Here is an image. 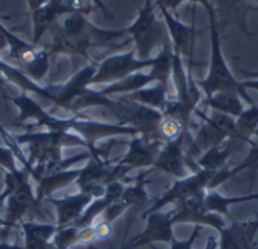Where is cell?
Segmentation results:
<instances>
[{
  "instance_id": "obj_8",
  "label": "cell",
  "mask_w": 258,
  "mask_h": 249,
  "mask_svg": "<svg viewBox=\"0 0 258 249\" xmlns=\"http://www.w3.org/2000/svg\"><path fill=\"white\" fill-rule=\"evenodd\" d=\"M97 73V62H89L77 73H74L67 82L59 85H48L42 88V98L53 103L57 109L76 115V106L79 100L91 89V80Z\"/></svg>"
},
{
  "instance_id": "obj_34",
  "label": "cell",
  "mask_w": 258,
  "mask_h": 249,
  "mask_svg": "<svg viewBox=\"0 0 258 249\" xmlns=\"http://www.w3.org/2000/svg\"><path fill=\"white\" fill-rule=\"evenodd\" d=\"M255 2H258V0H255Z\"/></svg>"
},
{
  "instance_id": "obj_11",
  "label": "cell",
  "mask_w": 258,
  "mask_h": 249,
  "mask_svg": "<svg viewBox=\"0 0 258 249\" xmlns=\"http://www.w3.org/2000/svg\"><path fill=\"white\" fill-rule=\"evenodd\" d=\"M80 9H92V8H80L71 0H50L39 9L30 12L32 14V24H33V36L32 44L38 45L44 36L51 30V27L59 23V18H63L65 15L80 11Z\"/></svg>"
},
{
  "instance_id": "obj_6",
  "label": "cell",
  "mask_w": 258,
  "mask_h": 249,
  "mask_svg": "<svg viewBox=\"0 0 258 249\" xmlns=\"http://www.w3.org/2000/svg\"><path fill=\"white\" fill-rule=\"evenodd\" d=\"M104 110L115 116L118 124L135 129L138 135L145 138L147 141L163 142L159 133V124L163 118V113L160 110L127 100L124 97L116 101L113 100L112 104Z\"/></svg>"
},
{
  "instance_id": "obj_26",
  "label": "cell",
  "mask_w": 258,
  "mask_h": 249,
  "mask_svg": "<svg viewBox=\"0 0 258 249\" xmlns=\"http://www.w3.org/2000/svg\"><path fill=\"white\" fill-rule=\"evenodd\" d=\"M184 2H187V0H156L157 5L165 6V8H166L168 11H171L172 14H175V12L178 11V8H180Z\"/></svg>"
},
{
  "instance_id": "obj_2",
  "label": "cell",
  "mask_w": 258,
  "mask_h": 249,
  "mask_svg": "<svg viewBox=\"0 0 258 249\" xmlns=\"http://www.w3.org/2000/svg\"><path fill=\"white\" fill-rule=\"evenodd\" d=\"M92 9H80L63 17V21L56 23L50 33V44L45 47L50 54L82 56L89 59L94 48L112 47L116 41L127 36L125 29L106 30L94 26L88 20Z\"/></svg>"
},
{
  "instance_id": "obj_5",
  "label": "cell",
  "mask_w": 258,
  "mask_h": 249,
  "mask_svg": "<svg viewBox=\"0 0 258 249\" xmlns=\"http://www.w3.org/2000/svg\"><path fill=\"white\" fill-rule=\"evenodd\" d=\"M156 0H145L142 6H138V15L135 21L125 27L127 35L135 42V50L139 59H150L151 51L156 47L171 45V38L163 18L156 15Z\"/></svg>"
},
{
  "instance_id": "obj_16",
  "label": "cell",
  "mask_w": 258,
  "mask_h": 249,
  "mask_svg": "<svg viewBox=\"0 0 258 249\" xmlns=\"http://www.w3.org/2000/svg\"><path fill=\"white\" fill-rule=\"evenodd\" d=\"M216 171H210V169H200L198 172H195L192 177H184L183 180H178L168 192L166 195L160 200V203L156 207H160L169 201L174 200H180V198H186L190 197L194 194H200L206 186H210V181L213 178Z\"/></svg>"
},
{
  "instance_id": "obj_21",
  "label": "cell",
  "mask_w": 258,
  "mask_h": 249,
  "mask_svg": "<svg viewBox=\"0 0 258 249\" xmlns=\"http://www.w3.org/2000/svg\"><path fill=\"white\" fill-rule=\"evenodd\" d=\"M168 88H165L163 85L157 83L156 86H145L136 92H132V94H127L124 98L127 100H132V101H136V103H141V104H145V106H150L153 109H157V110H163L166 103H168Z\"/></svg>"
},
{
  "instance_id": "obj_28",
  "label": "cell",
  "mask_w": 258,
  "mask_h": 249,
  "mask_svg": "<svg viewBox=\"0 0 258 249\" xmlns=\"http://www.w3.org/2000/svg\"><path fill=\"white\" fill-rule=\"evenodd\" d=\"M242 86L246 89H254V91H258V79H249V80H243L242 82Z\"/></svg>"
},
{
  "instance_id": "obj_32",
  "label": "cell",
  "mask_w": 258,
  "mask_h": 249,
  "mask_svg": "<svg viewBox=\"0 0 258 249\" xmlns=\"http://www.w3.org/2000/svg\"><path fill=\"white\" fill-rule=\"evenodd\" d=\"M254 136L257 138V142H255V144H258V127H257V130H255V133H254Z\"/></svg>"
},
{
  "instance_id": "obj_18",
  "label": "cell",
  "mask_w": 258,
  "mask_h": 249,
  "mask_svg": "<svg viewBox=\"0 0 258 249\" xmlns=\"http://www.w3.org/2000/svg\"><path fill=\"white\" fill-rule=\"evenodd\" d=\"M242 141L239 138H230L224 144L216 145L206 151L203 156L197 159V165L200 169H210V171H219L222 165L233 156V153L239 151L242 148Z\"/></svg>"
},
{
  "instance_id": "obj_1",
  "label": "cell",
  "mask_w": 258,
  "mask_h": 249,
  "mask_svg": "<svg viewBox=\"0 0 258 249\" xmlns=\"http://www.w3.org/2000/svg\"><path fill=\"white\" fill-rule=\"evenodd\" d=\"M8 100L12 101L18 107V116L14 119L15 126H23L27 119H33V124L24 126L27 132L44 129V130L76 133L86 141L88 151H92L94 148H97L95 144L101 139L119 136V135H130V136L138 135L135 129L121 126V124H107V122H98V121H91V119H80L77 116L62 118V116L53 115L26 92H21L20 95L8 97Z\"/></svg>"
},
{
  "instance_id": "obj_10",
  "label": "cell",
  "mask_w": 258,
  "mask_h": 249,
  "mask_svg": "<svg viewBox=\"0 0 258 249\" xmlns=\"http://www.w3.org/2000/svg\"><path fill=\"white\" fill-rule=\"evenodd\" d=\"M157 5V3H156ZM159 11L162 12V18L168 27V33L171 38V45L174 53H177L178 56L186 57L187 59V68H192L194 64V48H195V41L200 32H203V29H198L195 24H186L181 20H178V17L175 14H172L171 11H168L165 6L157 5Z\"/></svg>"
},
{
  "instance_id": "obj_27",
  "label": "cell",
  "mask_w": 258,
  "mask_h": 249,
  "mask_svg": "<svg viewBox=\"0 0 258 249\" xmlns=\"http://www.w3.org/2000/svg\"><path fill=\"white\" fill-rule=\"evenodd\" d=\"M26 2H27V5H29L30 12H33V11L39 9L41 6H44L45 3H48L50 0H26Z\"/></svg>"
},
{
  "instance_id": "obj_7",
  "label": "cell",
  "mask_w": 258,
  "mask_h": 249,
  "mask_svg": "<svg viewBox=\"0 0 258 249\" xmlns=\"http://www.w3.org/2000/svg\"><path fill=\"white\" fill-rule=\"evenodd\" d=\"M195 115L201 116L204 124L201 129L197 132L195 139L190 141L187 151H186V159L195 160V157L203 156L206 151L210 148L224 144L230 138H237V127H236V119L230 115L221 113L213 110L212 115H206L200 109L195 110Z\"/></svg>"
},
{
  "instance_id": "obj_22",
  "label": "cell",
  "mask_w": 258,
  "mask_h": 249,
  "mask_svg": "<svg viewBox=\"0 0 258 249\" xmlns=\"http://www.w3.org/2000/svg\"><path fill=\"white\" fill-rule=\"evenodd\" d=\"M172 67H174V50L172 45H166L160 48L157 56H154V64L150 73L157 83L169 89V80L172 79Z\"/></svg>"
},
{
  "instance_id": "obj_4",
  "label": "cell",
  "mask_w": 258,
  "mask_h": 249,
  "mask_svg": "<svg viewBox=\"0 0 258 249\" xmlns=\"http://www.w3.org/2000/svg\"><path fill=\"white\" fill-rule=\"evenodd\" d=\"M210 20V45H212V53H210V65H209V74L206 76L204 80H198L197 85L201 89L206 97H212L219 92H240L243 98L249 103V106L254 104L252 98L245 92V88L242 86V82H239L230 65L225 60L224 51H222V42H221V32L218 27L216 21V14L215 8L206 11Z\"/></svg>"
},
{
  "instance_id": "obj_17",
  "label": "cell",
  "mask_w": 258,
  "mask_h": 249,
  "mask_svg": "<svg viewBox=\"0 0 258 249\" xmlns=\"http://www.w3.org/2000/svg\"><path fill=\"white\" fill-rule=\"evenodd\" d=\"M80 174L79 169H62V171H54L51 174L42 175L39 180H36V198L39 203L44 200L53 197L54 192L65 189L67 186L76 183L77 177Z\"/></svg>"
},
{
  "instance_id": "obj_29",
  "label": "cell",
  "mask_w": 258,
  "mask_h": 249,
  "mask_svg": "<svg viewBox=\"0 0 258 249\" xmlns=\"http://www.w3.org/2000/svg\"><path fill=\"white\" fill-rule=\"evenodd\" d=\"M187 2H190V3H195V5H201L206 11H209V9H212L213 8V3H212V0H187Z\"/></svg>"
},
{
  "instance_id": "obj_25",
  "label": "cell",
  "mask_w": 258,
  "mask_h": 249,
  "mask_svg": "<svg viewBox=\"0 0 258 249\" xmlns=\"http://www.w3.org/2000/svg\"><path fill=\"white\" fill-rule=\"evenodd\" d=\"M71 2L76 3V5L80 6V8H92V6H95V8H98L104 15L112 17V12L109 11V8L104 5L103 0H71Z\"/></svg>"
},
{
  "instance_id": "obj_12",
  "label": "cell",
  "mask_w": 258,
  "mask_h": 249,
  "mask_svg": "<svg viewBox=\"0 0 258 249\" xmlns=\"http://www.w3.org/2000/svg\"><path fill=\"white\" fill-rule=\"evenodd\" d=\"M127 145H128L127 154L116 162V165L122 171V175H125L135 168L153 166L165 144L159 141H147L145 138L138 135L133 136V139L127 142Z\"/></svg>"
},
{
  "instance_id": "obj_31",
  "label": "cell",
  "mask_w": 258,
  "mask_h": 249,
  "mask_svg": "<svg viewBox=\"0 0 258 249\" xmlns=\"http://www.w3.org/2000/svg\"><path fill=\"white\" fill-rule=\"evenodd\" d=\"M6 198H8V189L5 188V189L0 192V207L6 203Z\"/></svg>"
},
{
  "instance_id": "obj_20",
  "label": "cell",
  "mask_w": 258,
  "mask_h": 249,
  "mask_svg": "<svg viewBox=\"0 0 258 249\" xmlns=\"http://www.w3.org/2000/svg\"><path fill=\"white\" fill-rule=\"evenodd\" d=\"M151 82H156L154 77L151 76V73H135L119 82H115V83H110V85H106L104 88L98 89V92L104 97H110L113 94H132V92H136L145 86H148Z\"/></svg>"
},
{
  "instance_id": "obj_14",
  "label": "cell",
  "mask_w": 258,
  "mask_h": 249,
  "mask_svg": "<svg viewBox=\"0 0 258 249\" xmlns=\"http://www.w3.org/2000/svg\"><path fill=\"white\" fill-rule=\"evenodd\" d=\"M186 141L190 142V136H181L177 141L166 142L162 147L153 168L174 177H186L189 169L186 165V153L183 151Z\"/></svg>"
},
{
  "instance_id": "obj_33",
  "label": "cell",
  "mask_w": 258,
  "mask_h": 249,
  "mask_svg": "<svg viewBox=\"0 0 258 249\" xmlns=\"http://www.w3.org/2000/svg\"><path fill=\"white\" fill-rule=\"evenodd\" d=\"M249 198H258V195H254V197H249Z\"/></svg>"
},
{
  "instance_id": "obj_9",
  "label": "cell",
  "mask_w": 258,
  "mask_h": 249,
  "mask_svg": "<svg viewBox=\"0 0 258 249\" xmlns=\"http://www.w3.org/2000/svg\"><path fill=\"white\" fill-rule=\"evenodd\" d=\"M153 64H154V57L139 59L136 56V50L110 54L97 64V73L91 80V86H97L103 83L110 85L119 82L135 73L142 71L144 68H151Z\"/></svg>"
},
{
  "instance_id": "obj_3",
  "label": "cell",
  "mask_w": 258,
  "mask_h": 249,
  "mask_svg": "<svg viewBox=\"0 0 258 249\" xmlns=\"http://www.w3.org/2000/svg\"><path fill=\"white\" fill-rule=\"evenodd\" d=\"M5 188L8 189V198L5 203L3 225L0 228L2 242H6L11 230L41 204L36 198V191L30 184V174L24 168H18V165L5 171Z\"/></svg>"
},
{
  "instance_id": "obj_13",
  "label": "cell",
  "mask_w": 258,
  "mask_h": 249,
  "mask_svg": "<svg viewBox=\"0 0 258 249\" xmlns=\"http://www.w3.org/2000/svg\"><path fill=\"white\" fill-rule=\"evenodd\" d=\"M212 3L221 33L230 26H237L242 33L252 36L248 29L246 18L254 11V8L248 3V0H212Z\"/></svg>"
},
{
  "instance_id": "obj_23",
  "label": "cell",
  "mask_w": 258,
  "mask_h": 249,
  "mask_svg": "<svg viewBox=\"0 0 258 249\" xmlns=\"http://www.w3.org/2000/svg\"><path fill=\"white\" fill-rule=\"evenodd\" d=\"M236 127H237V138L243 144H251V147L255 145L251 138L254 136L258 127V107L255 104L249 106V109H245L237 118H236Z\"/></svg>"
},
{
  "instance_id": "obj_24",
  "label": "cell",
  "mask_w": 258,
  "mask_h": 249,
  "mask_svg": "<svg viewBox=\"0 0 258 249\" xmlns=\"http://www.w3.org/2000/svg\"><path fill=\"white\" fill-rule=\"evenodd\" d=\"M159 133H160V138L165 144L177 141L181 136H190V133L184 129V126L178 119L169 118V116L162 118V121L159 124Z\"/></svg>"
},
{
  "instance_id": "obj_15",
  "label": "cell",
  "mask_w": 258,
  "mask_h": 249,
  "mask_svg": "<svg viewBox=\"0 0 258 249\" xmlns=\"http://www.w3.org/2000/svg\"><path fill=\"white\" fill-rule=\"evenodd\" d=\"M94 197L86 192H79L76 195L63 198H47V201L56 209V225L57 228L73 225L85 212V209L92 203Z\"/></svg>"
},
{
  "instance_id": "obj_19",
  "label": "cell",
  "mask_w": 258,
  "mask_h": 249,
  "mask_svg": "<svg viewBox=\"0 0 258 249\" xmlns=\"http://www.w3.org/2000/svg\"><path fill=\"white\" fill-rule=\"evenodd\" d=\"M242 98L243 95L240 92H219L212 97H206L203 100V104H206V107H210L212 110L237 118L245 110Z\"/></svg>"
},
{
  "instance_id": "obj_30",
  "label": "cell",
  "mask_w": 258,
  "mask_h": 249,
  "mask_svg": "<svg viewBox=\"0 0 258 249\" xmlns=\"http://www.w3.org/2000/svg\"><path fill=\"white\" fill-rule=\"evenodd\" d=\"M0 249H26V248H24V245H23V246H20V245H11V243H8V242H0Z\"/></svg>"
}]
</instances>
